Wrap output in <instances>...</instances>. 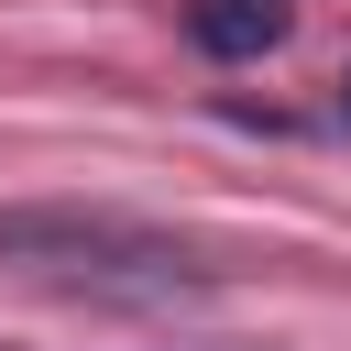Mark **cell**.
<instances>
[{
    "label": "cell",
    "instance_id": "6da1fadb",
    "mask_svg": "<svg viewBox=\"0 0 351 351\" xmlns=\"http://www.w3.org/2000/svg\"><path fill=\"white\" fill-rule=\"evenodd\" d=\"M0 263L44 296H88V307H197L230 285V263L165 219L132 208H88V197H0Z\"/></svg>",
    "mask_w": 351,
    "mask_h": 351
},
{
    "label": "cell",
    "instance_id": "7a4b0ae2",
    "mask_svg": "<svg viewBox=\"0 0 351 351\" xmlns=\"http://www.w3.org/2000/svg\"><path fill=\"white\" fill-rule=\"evenodd\" d=\"M296 33V0H186V44L208 66H263Z\"/></svg>",
    "mask_w": 351,
    "mask_h": 351
},
{
    "label": "cell",
    "instance_id": "3957f363",
    "mask_svg": "<svg viewBox=\"0 0 351 351\" xmlns=\"http://www.w3.org/2000/svg\"><path fill=\"white\" fill-rule=\"evenodd\" d=\"M340 132H351V66H340Z\"/></svg>",
    "mask_w": 351,
    "mask_h": 351
}]
</instances>
